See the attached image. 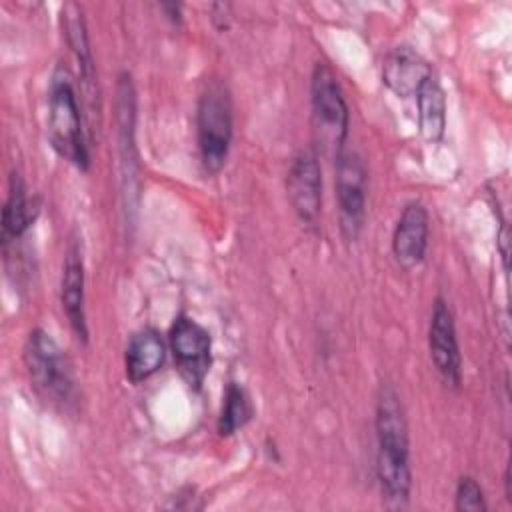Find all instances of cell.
Instances as JSON below:
<instances>
[{"label": "cell", "mask_w": 512, "mask_h": 512, "mask_svg": "<svg viewBox=\"0 0 512 512\" xmlns=\"http://www.w3.org/2000/svg\"><path fill=\"white\" fill-rule=\"evenodd\" d=\"M286 190L298 220L306 226H316L322 212V170L314 150H302L294 156Z\"/></svg>", "instance_id": "9"}, {"label": "cell", "mask_w": 512, "mask_h": 512, "mask_svg": "<svg viewBox=\"0 0 512 512\" xmlns=\"http://www.w3.org/2000/svg\"><path fill=\"white\" fill-rule=\"evenodd\" d=\"M428 224L430 218L424 204L408 202L404 206L392 234V252L404 270H412L424 260L430 232Z\"/></svg>", "instance_id": "10"}, {"label": "cell", "mask_w": 512, "mask_h": 512, "mask_svg": "<svg viewBox=\"0 0 512 512\" xmlns=\"http://www.w3.org/2000/svg\"><path fill=\"white\" fill-rule=\"evenodd\" d=\"M432 76L430 64L410 46H396L382 60V82L398 98H416Z\"/></svg>", "instance_id": "11"}, {"label": "cell", "mask_w": 512, "mask_h": 512, "mask_svg": "<svg viewBox=\"0 0 512 512\" xmlns=\"http://www.w3.org/2000/svg\"><path fill=\"white\" fill-rule=\"evenodd\" d=\"M170 350L186 384L200 390L212 364V338L196 320L180 314L170 326Z\"/></svg>", "instance_id": "7"}, {"label": "cell", "mask_w": 512, "mask_h": 512, "mask_svg": "<svg viewBox=\"0 0 512 512\" xmlns=\"http://www.w3.org/2000/svg\"><path fill=\"white\" fill-rule=\"evenodd\" d=\"M376 476L390 508H404L410 498L412 470L408 426L400 398L392 386H382L376 402Z\"/></svg>", "instance_id": "1"}, {"label": "cell", "mask_w": 512, "mask_h": 512, "mask_svg": "<svg viewBox=\"0 0 512 512\" xmlns=\"http://www.w3.org/2000/svg\"><path fill=\"white\" fill-rule=\"evenodd\" d=\"M60 302L70 328L82 342H86L88 326H86V312H84V262H82V250L78 242H70L64 256Z\"/></svg>", "instance_id": "12"}, {"label": "cell", "mask_w": 512, "mask_h": 512, "mask_svg": "<svg viewBox=\"0 0 512 512\" xmlns=\"http://www.w3.org/2000/svg\"><path fill=\"white\" fill-rule=\"evenodd\" d=\"M36 218V208L28 200L26 184L18 172H12L8 182V194L2 208V246L8 248V244L20 240L30 224Z\"/></svg>", "instance_id": "14"}, {"label": "cell", "mask_w": 512, "mask_h": 512, "mask_svg": "<svg viewBox=\"0 0 512 512\" xmlns=\"http://www.w3.org/2000/svg\"><path fill=\"white\" fill-rule=\"evenodd\" d=\"M48 140L54 152L76 166L78 170L90 168V152L82 126L72 76L68 68L56 66L48 88Z\"/></svg>", "instance_id": "2"}, {"label": "cell", "mask_w": 512, "mask_h": 512, "mask_svg": "<svg viewBox=\"0 0 512 512\" xmlns=\"http://www.w3.org/2000/svg\"><path fill=\"white\" fill-rule=\"evenodd\" d=\"M162 10L168 12V18H170L172 22H180V4L166 2V4H162Z\"/></svg>", "instance_id": "19"}, {"label": "cell", "mask_w": 512, "mask_h": 512, "mask_svg": "<svg viewBox=\"0 0 512 512\" xmlns=\"http://www.w3.org/2000/svg\"><path fill=\"white\" fill-rule=\"evenodd\" d=\"M62 26L64 34L68 40V46L72 48L78 68H80V78L86 86H94L96 76H94V64H92V54H90V44L86 36V26L82 18V10L76 4H66L62 8Z\"/></svg>", "instance_id": "16"}, {"label": "cell", "mask_w": 512, "mask_h": 512, "mask_svg": "<svg viewBox=\"0 0 512 512\" xmlns=\"http://www.w3.org/2000/svg\"><path fill=\"white\" fill-rule=\"evenodd\" d=\"M454 508L458 512H484L486 502H484V492L476 478L472 476H462L456 486L454 494Z\"/></svg>", "instance_id": "18"}, {"label": "cell", "mask_w": 512, "mask_h": 512, "mask_svg": "<svg viewBox=\"0 0 512 512\" xmlns=\"http://www.w3.org/2000/svg\"><path fill=\"white\" fill-rule=\"evenodd\" d=\"M428 350L442 382L450 388H458L462 382V356L458 348L454 316L444 298H436L432 306L428 324Z\"/></svg>", "instance_id": "8"}, {"label": "cell", "mask_w": 512, "mask_h": 512, "mask_svg": "<svg viewBox=\"0 0 512 512\" xmlns=\"http://www.w3.org/2000/svg\"><path fill=\"white\" fill-rule=\"evenodd\" d=\"M250 416H252V406H250L246 390L240 384L230 382L226 386L222 410H220V416H218L220 436L234 434L236 430H240L250 420Z\"/></svg>", "instance_id": "17"}, {"label": "cell", "mask_w": 512, "mask_h": 512, "mask_svg": "<svg viewBox=\"0 0 512 512\" xmlns=\"http://www.w3.org/2000/svg\"><path fill=\"white\" fill-rule=\"evenodd\" d=\"M24 364L36 392L54 404L70 402L74 394L72 366L58 342L42 328H34L24 344Z\"/></svg>", "instance_id": "5"}, {"label": "cell", "mask_w": 512, "mask_h": 512, "mask_svg": "<svg viewBox=\"0 0 512 512\" xmlns=\"http://www.w3.org/2000/svg\"><path fill=\"white\" fill-rule=\"evenodd\" d=\"M310 104L316 144H320L324 152H332L336 156L346 144L350 110L334 70L324 62H318L312 70Z\"/></svg>", "instance_id": "4"}, {"label": "cell", "mask_w": 512, "mask_h": 512, "mask_svg": "<svg viewBox=\"0 0 512 512\" xmlns=\"http://www.w3.org/2000/svg\"><path fill=\"white\" fill-rule=\"evenodd\" d=\"M334 172L340 230L346 240H356L366 218V166L356 152L344 148L336 154Z\"/></svg>", "instance_id": "6"}, {"label": "cell", "mask_w": 512, "mask_h": 512, "mask_svg": "<svg viewBox=\"0 0 512 512\" xmlns=\"http://www.w3.org/2000/svg\"><path fill=\"white\" fill-rule=\"evenodd\" d=\"M416 104L422 136L430 142L440 140L446 128V98L442 86L434 76L416 94Z\"/></svg>", "instance_id": "15"}, {"label": "cell", "mask_w": 512, "mask_h": 512, "mask_svg": "<svg viewBox=\"0 0 512 512\" xmlns=\"http://www.w3.org/2000/svg\"><path fill=\"white\" fill-rule=\"evenodd\" d=\"M198 154L204 170L216 174L228 158L232 142V100L220 80L206 84L196 106Z\"/></svg>", "instance_id": "3"}, {"label": "cell", "mask_w": 512, "mask_h": 512, "mask_svg": "<svg viewBox=\"0 0 512 512\" xmlns=\"http://www.w3.org/2000/svg\"><path fill=\"white\" fill-rule=\"evenodd\" d=\"M164 356H166V346L156 330L144 328L132 334L124 352V366H126L128 380L132 384H140L148 380L152 374L160 370Z\"/></svg>", "instance_id": "13"}]
</instances>
